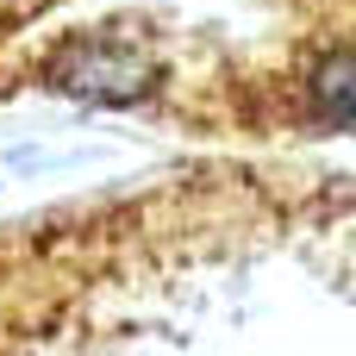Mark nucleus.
<instances>
[{
    "label": "nucleus",
    "mask_w": 356,
    "mask_h": 356,
    "mask_svg": "<svg viewBox=\"0 0 356 356\" xmlns=\"http://www.w3.org/2000/svg\"><path fill=\"white\" fill-rule=\"evenodd\" d=\"M307 106L313 119H356V56H325L307 69Z\"/></svg>",
    "instance_id": "f03ea898"
},
{
    "label": "nucleus",
    "mask_w": 356,
    "mask_h": 356,
    "mask_svg": "<svg viewBox=\"0 0 356 356\" xmlns=\"http://www.w3.org/2000/svg\"><path fill=\"white\" fill-rule=\"evenodd\" d=\"M44 81L63 88V94L100 100V106H138L156 75H150V63H144L138 50H125L119 38H75V44H63V50L50 56Z\"/></svg>",
    "instance_id": "f257e3e1"
}]
</instances>
